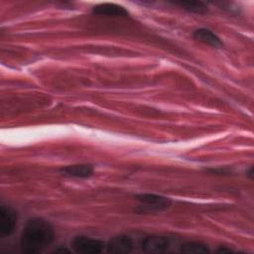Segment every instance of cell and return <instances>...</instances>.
Returning <instances> with one entry per match:
<instances>
[{
    "label": "cell",
    "instance_id": "1",
    "mask_svg": "<svg viewBox=\"0 0 254 254\" xmlns=\"http://www.w3.org/2000/svg\"><path fill=\"white\" fill-rule=\"evenodd\" d=\"M54 239L55 230L52 224L42 217H33L23 227L20 246L23 252L36 254L47 249Z\"/></svg>",
    "mask_w": 254,
    "mask_h": 254
},
{
    "label": "cell",
    "instance_id": "2",
    "mask_svg": "<svg viewBox=\"0 0 254 254\" xmlns=\"http://www.w3.org/2000/svg\"><path fill=\"white\" fill-rule=\"evenodd\" d=\"M137 200L140 202L142 211H162L171 206V199L169 197L158 195L154 193H141L136 195Z\"/></svg>",
    "mask_w": 254,
    "mask_h": 254
},
{
    "label": "cell",
    "instance_id": "3",
    "mask_svg": "<svg viewBox=\"0 0 254 254\" xmlns=\"http://www.w3.org/2000/svg\"><path fill=\"white\" fill-rule=\"evenodd\" d=\"M104 243L101 240L86 237L76 236L71 241V247L76 253L82 254H97L101 253L104 248Z\"/></svg>",
    "mask_w": 254,
    "mask_h": 254
},
{
    "label": "cell",
    "instance_id": "4",
    "mask_svg": "<svg viewBox=\"0 0 254 254\" xmlns=\"http://www.w3.org/2000/svg\"><path fill=\"white\" fill-rule=\"evenodd\" d=\"M18 220L17 212L10 206H0V236L6 237L13 233Z\"/></svg>",
    "mask_w": 254,
    "mask_h": 254
},
{
    "label": "cell",
    "instance_id": "5",
    "mask_svg": "<svg viewBox=\"0 0 254 254\" xmlns=\"http://www.w3.org/2000/svg\"><path fill=\"white\" fill-rule=\"evenodd\" d=\"M142 250L150 254H159L168 250L170 242L168 238L160 235H151L142 241Z\"/></svg>",
    "mask_w": 254,
    "mask_h": 254
},
{
    "label": "cell",
    "instance_id": "6",
    "mask_svg": "<svg viewBox=\"0 0 254 254\" xmlns=\"http://www.w3.org/2000/svg\"><path fill=\"white\" fill-rule=\"evenodd\" d=\"M134 242L126 235H117L112 237L106 245L108 253L112 254H127L133 250Z\"/></svg>",
    "mask_w": 254,
    "mask_h": 254
},
{
    "label": "cell",
    "instance_id": "7",
    "mask_svg": "<svg viewBox=\"0 0 254 254\" xmlns=\"http://www.w3.org/2000/svg\"><path fill=\"white\" fill-rule=\"evenodd\" d=\"M92 14L94 15H108V16H129V12L126 8L115 3H100L92 8Z\"/></svg>",
    "mask_w": 254,
    "mask_h": 254
},
{
    "label": "cell",
    "instance_id": "8",
    "mask_svg": "<svg viewBox=\"0 0 254 254\" xmlns=\"http://www.w3.org/2000/svg\"><path fill=\"white\" fill-rule=\"evenodd\" d=\"M93 167L88 164H76V165H70L63 167L60 172L66 176V177H72V178H78V179H86L92 176L93 174Z\"/></svg>",
    "mask_w": 254,
    "mask_h": 254
},
{
    "label": "cell",
    "instance_id": "9",
    "mask_svg": "<svg viewBox=\"0 0 254 254\" xmlns=\"http://www.w3.org/2000/svg\"><path fill=\"white\" fill-rule=\"evenodd\" d=\"M192 37L196 41L209 45L214 48H221L223 46V43L220 40V38L215 33L205 28H200L195 30L192 34Z\"/></svg>",
    "mask_w": 254,
    "mask_h": 254
},
{
    "label": "cell",
    "instance_id": "10",
    "mask_svg": "<svg viewBox=\"0 0 254 254\" xmlns=\"http://www.w3.org/2000/svg\"><path fill=\"white\" fill-rule=\"evenodd\" d=\"M181 251L184 253H191V254H205L209 252V249L202 242L188 241L182 244Z\"/></svg>",
    "mask_w": 254,
    "mask_h": 254
},
{
    "label": "cell",
    "instance_id": "11",
    "mask_svg": "<svg viewBox=\"0 0 254 254\" xmlns=\"http://www.w3.org/2000/svg\"><path fill=\"white\" fill-rule=\"evenodd\" d=\"M175 4L180 6L184 10L196 14H203L207 10L206 5L200 1H178L175 2Z\"/></svg>",
    "mask_w": 254,
    "mask_h": 254
},
{
    "label": "cell",
    "instance_id": "12",
    "mask_svg": "<svg viewBox=\"0 0 254 254\" xmlns=\"http://www.w3.org/2000/svg\"><path fill=\"white\" fill-rule=\"evenodd\" d=\"M55 253H69V250L64 248V247H61V248H58L55 250Z\"/></svg>",
    "mask_w": 254,
    "mask_h": 254
}]
</instances>
